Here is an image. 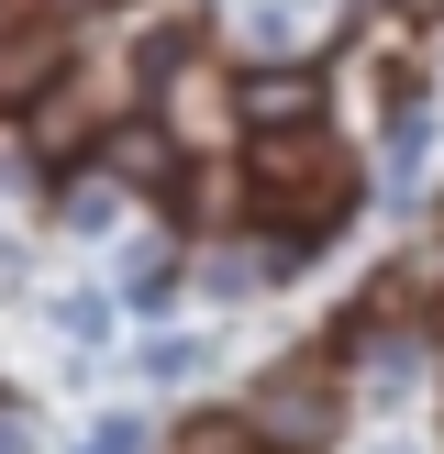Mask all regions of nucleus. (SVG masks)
Returning <instances> with one entry per match:
<instances>
[{
	"label": "nucleus",
	"instance_id": "obj_1",
	"mask_svg": "<svg viewBox=\"0 0 444 454\" xmlns=\"http://www.w3.org/2000/svg\"><path fill=\"white\" fill-rule=\"evenodd\" d=\"M244 189H256V211L278 222V233H333V222L355 211V167H345V145H322V122L256 133Z\"/></svg>",
	"mask_w": 444,
	"mask_h": 454
},
{
	"label": "nucleus",
	"instance_id": "obj_2",
	"mask_svg": "<svg viewBox=\"0 0 444 454\" xmlns=\"http://www.w3.org/2000/svg\"><path fill=\"white\" fill-rule=\"evenodd\" d=\"M244 433H256L266 454H322L333 433H345V388H333L322 366H278L256 399H244Z\"/></svg>",
	"mask_w": 444,
	"mask_h": 454
},
{
	"label": "nucleus",
	"instance_id": "obj_3",
	"mask_svg": "<svg viewBox=\"0 0 444 454\" xmlns=\"http://www.w3.org/2000/svg\"><path fill=\"white\" fill-rule=\"evenodd\" d=\"M123 111V78L111 67H89V78H44V100H34V122H22V145L44 155V167H67V155H89V133Z\"/></svg>",
	"mask_w": 444,
	"mask_h": 454
},
{
	"label": "nucleus",
	"instance_id": "obj_4",
	"mask_svg": "<svg viewBox=\"0 0 444 454\" xmlns=\"http://www.w3.org/2000/svg\"><path fill=\"white\" fill-rule=\"evenodd\" d=\"M155 122L178 133V155H211L222 133H234V89H222L200 56H178V44H167V56H155Z\"/></svg>",
	"mask_w": 444,
	"mask_h": 454
},
{
	"label": "nucleus",
	"instance_id": "obj_5",
	"mask_svg": "<svg viewBox=\"0 0 444 454\" xmlns=\"http://www.w3.org/2000/svg\"><path fill=\"white\" fill-rule=\"evenodd\" d=\"M234 122L244 133H289V122H322V78H311L300 56H256L234 78Z\"/></svg>",
	"mask_w": 444,
	"mask_h": 454
},
{
	"label": "nucleus",
	"instance_id": "obj_6",
	"mask_svg": "<svg viewBox=\"0 0 444 454\" xmlns=\"http://www.w3.org/2000/svg\"><path fill=\"white\" fill-rule=\"evenodd\" d=\"M167 167H178V133H167V122H133V133H111V177H123V189H155Z\"/></svg>",
	"mask_w": 444,
	"mask_h": 454
},
{
	"label": "nucleus",
	"instance_id": "obj_7",
	"mask_svg": "<svg viewBox=\"0 0 444 454\" xmlns=\"http://www.w3.org/2000/svg\"><path fill=\"white\" fill-rule=\"evenodd\" d=\"M44 78H56V34L34 22V34H12V44H0V100H34Z\"/></svg>",
	"mask_w": 444,
	"mask_h": 454
},
{
	"label": "nucleus",
	"instance_id": "obj_8",
	"mask_svg": "<svg viewBox=\"0 0 444 454\" xmlns=\"http://www.w3.org/2000/svg\"><path fill=\"white\" fill-rule=\"evenodd\" d=\"M100 222H123V177H78L67 189V233H100Z\"/></svg>",
	"mask_w": 444,
	"mask_h": 454
},
{
	"label": "nucleus",
	"instance_id": "obj_9",
	"mask_svg": "<svg viewBox=\"0 0 444 454\" xmlns=\"http://www.w3.org/2000/svg\"><path fill=\"white\" fill-rule=\"evenodd\" d=\"M89 454H145V421H123V411H111L100 433H89Z\"/></svg>",
	"mask_w": 444,
	"mask_h": 454
},
{
	"label": "nucleus",
	"instance_id": "obj_10",
	"mask_svg": "<svg viewBox=\"0 0 444 454\" xmlns=\"http://www.w3.org/2000/svg\"><path fill=\"white\" fill-rule=\"evenodd\" d=\"M200 366V344H178V333H167V344H145V377H189Z\"/></svg>",
	"mask_w": 444,
	"mask_h": 454
},
{
	"label": "nucleus",
	"instance_id": "obj_11",
	"mask_svg": "<svg viewBox=\"0 0 444 454\" xmlns=\"http://www.w3.org/2000/svg\"><path fill=\"white\" fill-rule=\"evenodd\" d=\"M56 12H111V0H56Z\"/></svg>",
	"mask_w": 444,
	"mask_h": 454
},
{
	"label": "nucleus",
	"instance_id": "obj_12",
	"mask_svg": "<svg viewBox=\"0 0 444 454\" xmlns=\"http://www.w3.org/2000/svg\"><path fill=\"white\" fill-rule=\"evenodd\" d=\"M400 12H444V0H400Z\"/></svg>",
	"mask_w": 444,
	"mask_h": 454
},
{
	"label": "nucleus",
	"instance_id": "obj_13",
	"mask_svg": "<svg viewBox=\"0 0 444 454\" xmlns=\"http://www.w3.org/2000/svg\"><path fill=\"white\" fill-rule=\"evenodd\" d=\"M234 454H266V443H256V433H244V443H234Z\"/></svg>",
	"mask_w": 444,
	"mask_h": 454
}]
</instances>
